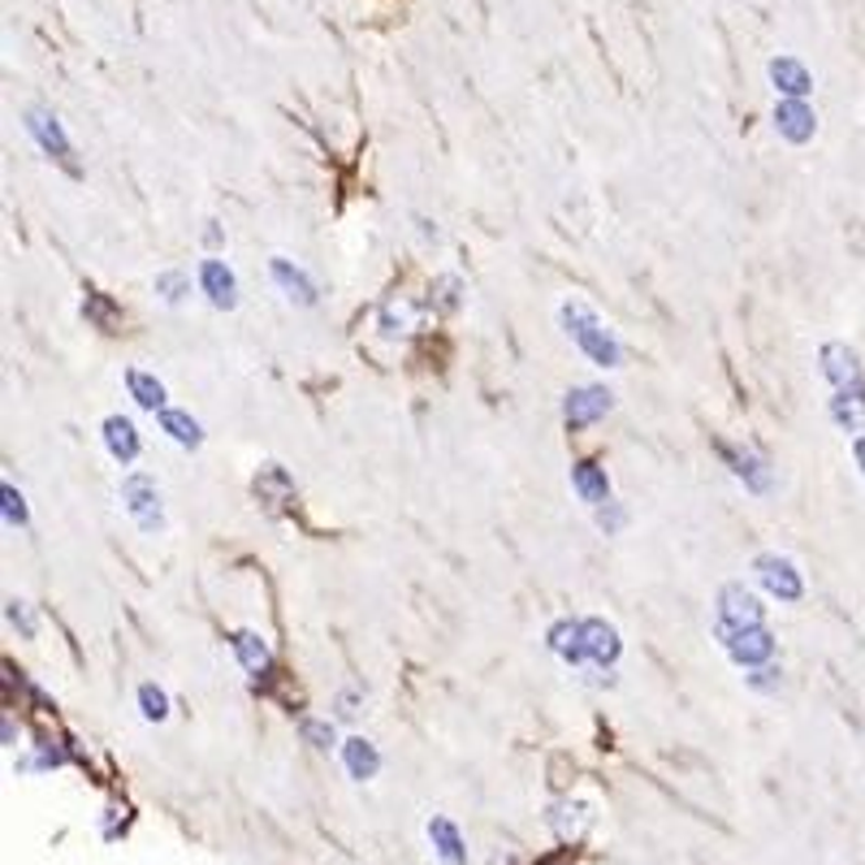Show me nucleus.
I'll return each instance as SVG.
<instances>
[{
  "mask_svg": "<svg viewBox=\"0 0 865 865\" xmlns=\"http://www.w3.org/2000/svg\"><path fill=\"white\" fill-rule=\"evenodd\" d=\"M550 650L559 654L567 666H598L606 671L623 654V641H619V627L589 614V619H559L550 632H546Z\"/></svg>",
  "mask_w": 865,
  "mask_h": 865,
  "instance_id": "obj_1",
  "label": "nucleus"
},
{
  "mask_svg": "<svg viewBox=\"0 0 865 865\" xmlns=\"http://www.w3.org/2000/svg\"><path fill=\"white\" fill-rule=\"evenodd\" d=\"M559 325L562 334L571 338V347L589 359V363H598V368H623V342L614 338V329L602 320V312L593 304H584L576 295L562 299Z\"/></svg>",
  "mask_w": 865,
  "mask_h": 865,
  "instance_id": "obj_2",
  "label": "nucleus"
},
{
  "mask_svg": "<svg viewBox=\"0 0 865 865\" xmlns=\"http://www.w3.org/2000/svg\"><path fill=\"white\" fill-rule=\"evenodd\" d=\"M117 498H122V510L135 519L139 532L156 537V532L165 528V507H160V485H156V476H148V472H126L122 485H117Z\"/></svg>",
  "mask_w": 865,
  "mask_h": 865,
  "instance_id": "obj_3",
  "label": "nucleus"
},
{
  "mask_svg": "<svg viewBox=\"0 0 865 865\" xmlns=\"http://www.w3.org/2000/svg\"><path fill=\"white\" fill-rule=\"evenodd\" d=\"M714 636H718L722 654L736 662V666H745V671L766 666V662L774 658V632L766 623L762 627H722V623H714Z\"/></svg>",
  "mask_w": 865,
  "mask_h": 865,
  "instance_id": "obj_4",
  "label": "nucleus"
},
{
  "mask_svg": "<svg viewBox=\"0 0 865 865\" xmlns=\"http://www.w3.org/2000/svg\"><path fill=\"white\" fill-rule=\"evenodd\" d=\"M753 571H758V580H762V589L770 593V598H779V602H801V598H805L801 567L788 559V555L766 550V555L753 559Z\"/></svg>",
  "mask_w": 865,
  "mask_h": 865,
  "instance_id": "obj_5",
  "label": "nucleus"
},
{
  "mask_svg": "<svg viewBox=\"0 0 865 865\" xmlns=\"http://www.w3.org/2000/svg\"><path fill=\"white\" fill-rule=\"evenodd\" d=\"M718 623L722 627H762L766 606L745 580H727L718 589Z\"/></svg>",
  "mask_w": 865,
  "mask_h": 865,
  "instance_id": "obj_6",
  "label": "nucleus"
},
{
  "mask_svg": "<svg viewBox=\"0 0 865 865\" xmlns=\"http://www.w3.org/2000/svg\"><path fill=\"white\" fill-rule=\"evenodd\" d=\"M22 117H27V130H31V139H35V144H40V148H44V152H49L52 160H56V165H61V169L70 173V178H78V160H74V144L65 139V130H61V122L52 117L49 108H35V104H31V108H27Z\"/></svg>",
  "mask_w": 865,
  "mask_h": 865,
  "instance_id": "obj_7",
  "label": "nucleus"
},
{
  "mask_svg": "<svg viewBox=\"0 0 865 865\" xmlns=\"http://www.w3.org/2000/svg\"><path fill=\"white\" fill-rule=\"evenodd\" d=\"M611 408H614V394L606 386H576L562 399V420L571 429H589V424H598Z\"/></svg>",
  "mask_w": 865,
  "mask_h": 865,
  "instance_id": "obj_8",
  "label": "nucleus"
},
{
  "mask_svg": "<svg viewBox=\"0 0 865 865\" xmlns=\"http://www.w3.org/2000/svg\"><path fill=\"white\" fill-rule=\"evenodd\" d=\"M196 277H200V291L208 295V304L212 307H221V312L239 307V277H234V268H230L225 260L204 255L200 268H196Z\"/></svg>",
  "mask_w": 865,
  "mask_h": 865,
  "instance_id": "obj_9",
  "label": "nucleus"
},
{
  "mask_svg": "<svg viewBox=\"0 0 865 865\" xmlns=\"http://www.w3.org/2000/svg\"><path fill=\"white\" fill-rule=\"evenodd\" d=\"M817 359H822V377H826L840 394H853V390L862 386V359H857L853 347H844V342H826V347L817 351Z\"/></svg>",
  "mask_w": 865,
  "mask_h": 865,
  "instance_id": "obj_10",
  "label": "nucleus"
},
{
  "mask_svg": "<svg viewBox=\"0 0 865 865\" xmlns=\"http://www.w3.org/2000/svg\"><path fill=\"white\" fill-rule=\"evenodd\" d=\"M718 455L727 458V467H731V476L749 489V494H766L770 489V463H766L758 451H749V446H718Z\"/></svg>",
  "mask_w": 865,
  "mask_h": 865,
  "instance_id": "obj_11",
  "label": "nucleus"
},
{
  "mask_svg": "<svg viewBox=\"0 0 865 865\" xmlns=\"http://www.w3.org/2000/svg\"><path fill=\"white\" fill-rule=\"evenodd\" d=\"M101 437H104V451L117 458L122 467H130V463L139 458V451H144L139 429H135V420H130V415H104Z\"/></svg>",
  "mask_w": 865,
  "mask_h": 865,
  "instance_id": "obj_12",
  "label": "nucleus"
},
{
  "mask_svg": "<svg viewBox=\"0 0 865 865\" xmlns=\"http://www.w3.org/2000/svg\"><path fill=\"white\" fill-rule=\"evenodd\" d=\"M268 277H273V286H277V291L291 299V304H299V307L316 304V286H312V277H307L295 260H286V255H273V260H268Z\"/></svg>",
  "mask_w": 865,
  "mask_h": 865,
  "instance_id": "obj_13",
  "label": "nucleus"
},
{
  "mask_svg": "<svg viewBox=\"0 0 865 865\" xmlns=\"http://www.w3.org/2000/svg\"><path fill=\"white\" fill-rule=\"evenodd\" d=\"M774 130H779L788 144H810L817 130L814 108L805 101H779L774 104Z\"/></svg>",
  "mask_w": 865,
  "mask_h": 865,
  "instance_id": "obj_14",
  "label": "nucleus"
},
{
  "mask_svg": "<svg viewBox=\"0 0 865 865\" xmlns=\"http://www.w3.org/2000/svg\"><path fill=\"white\" fill-rule=\"evenodd\" d=\"M770 83H774V92L783 101H805L814 92V74L797 56H774L770 61Z\"/></svg>",
  "mask_w": 865,
  "mask_h": 865,
  "instance_id": "obj_15",
  "label": "nucleus"
},
{
  "mask_svg": "<svg viewBox=\"0 0 865 865\" xmlns=\"http://www.w3.org/2000/svg\"><path fill=\"white\" fill-rule=\"evenodd\" d=\"M255 498H260L268 510H277L282 503H291V498H295V481H291V472H286L282 463H264V467L255 472Z\"/></svg>",
  "mask_w": 865,
  "mask_h": 865,
  "instance_id": "obj_16",
  "label": "nucleus"
},
{
  "mask_svg": "<svg viewBox=\"0 0 865 865\" xmlns=\"http://www.w3.org/2000/svg\"><path fill=\"white\" fill-rule=\"evenodd\" d=\"M156 420H160V433H165L169 442H178L182 451H200V446H204V429H200V420H196L191 411L165 408V411H156Z\"/></svg>",
  "mask_w": 865,
  "mask_h": 865,
  "instance_id": "obj_17",
  "label": "nucleus"
},
{
  "mask_svg": "<svg viewBox=\"0 0 865 865\" xmlns=\"http://www.w3.org/2000/svg\"><path fill=\"white\" fill-rule=\"evenodd\" d=\"M571 489L580 494V503H589L593 510L611 503V481H606V472L598 463H576L571 467Z\"/></svg>",
  "mask_w": 865,
  "mask_h": 865,
  "instance_id": "obj_18",
  "label": "nucleus"
},
{
  "mask_svg": "<svg viewBox=\"0 0 865 865\" xmlns=\"http://www.w3.org/2000/svg\"><path fill=\"white\" fill-rule=\"evenodd\" d=\"M122 381H126L130 399H135V403H139L144 411H165V381H160L156 372H144V368H126V372H122Z\"/></svg>",
  "mask_w": 865,
  "mask_h": 865,
  "instance_id": "obj_19",
  "label": "nucleus"
},
{
  "mask_svg": "<svg viewBox=\"0 0 865 865\" xmlns=\"http://www.w3.org/2000/svg\"><path fill=\"white\" fill-rule=\"evenodd\" d=\"M230 645H234V658H239V666H243L247 675L260 679V675L268 671V645H264V636H260V632H247V627H243V632H234V641H230Z\"/></svg>",
  "mask_w": 865,
  "mask_h": 865,
  "instance_id": "obj_20",
  "label": "nucleus"
},
{
  "mask_svg": "<svg viewBox=\"0 0 865 865\" xmlns=\"http://www.w3.org/2000/svg\"><path fill=\"white\" fill-rule=\"evenodd\" d=\"M342 762L351 770V779H372L377 770H381V753H377V745L372 740H363V736H351L347 745H342Z\"/></svg>",
  "mask_w": 865,
  "mask_h": 865,
  "instance_id": "obj_21",
  "label": "nucleus"
},
{
  "mask_svg": "<svg viewBox=\"0 0 865 865\" xmlns=\"http://www.w3.org/2000/svg\"><path fill=\"white\" fill-rule=\"evenodd\" d=\"M429 840H433V853H437L446 865H467V848H463V840H458L455 822L433 817V822H429Z\"/></svg>",
  "mask_w": 865,
  "mask_h": 865,
  "instance_id": "obj_22",
  "label": "nucleus"
},
{
  "mask_svg": "<svg viewBox=\"0 0 865 865\" xmlns=\"http://www.w3.org/2000/svg\"><path fill=\"white\" fill-rule=\"evenodd\" d=\"M589 822H593V805L584 801H567L559 810H550V826L559 831V840H580Z\"/></svg>",
  "mask_w": 865,
  "mask_h": 865,
  "instance_id": "obj_23",
  "label": "nucleus"
},
{
  "mask_svg": "<svg viewBox=\"0 0 865 865\" xmlns=\"http://www.w3.org/2000/svg\"><path fill=\"white\" fill-rule=\"evenodd\" d=\"M83 316L96 325V329H104V334H113V325L122 320V307L113 304L108 295H101V291H87V299H83Z\"/></svg>",
  "mask_w": 865,
  "mask_h": 865,
  "instance_id": "obj_24",
  "label": "nucleus"
},
{
  "mask_svg": "<svg viewBox=\"0 0 865 865\" xmlns=\"http://www.w3.org/2000/svg\"><path fill=\"white\" fill-rule=\"evenodd\" d=\"M152 286L165 304H182V299L191 295V277H187V273H178V268H160Z\"/></svg>",
  "mask_w": 865,
  "mask_h": 865,
  "instance_id": "obj_25",
  "label": "nucleus"
},
{
  "mask_svg": "<svg viewBox=\"0 0 865 865\" xmlns=\"http://www.w3.org/2000/svg\"><path fill=\"white\" fill-rule=\"evenodd\" d=\"M458 295H463V282H458L455 273H442V277L429 286V304L437 307V312H455Z\"/></svg>",
  "mask_w": 865,
  "mask_h": 865,
  "instance_id": "obj_26",
  "label": "nucleus"
},
{
  "mask_svg": "<svg viewBox=\"0 0 865 865\" xmlns=\"http://www.w3.org/2000/svg\"><path fill=\"white\" fill-rule=\"evenodd\" d=\"M139 714L148 722H165L169 718V693L156 688V684H139Z\"/></svg>",
  "mask_w": 865,
  "mask_h": 865,
  "instance_id": "obj_27",
  "label": "nucleus"
},
{
  "mask_svg": "<svg viewBox=\"0 0 865 865\" xmlns=\"http://www.w3.org/2000/svg\"><path fill=\"white\" fill-rule=\"evenodd\" d=\"M299 731H304L307 745H312V749H320V753L338 745V731H334V722H329V718H304V722H299Z\"/></svg>",
  "mask_w": 865,
  "mask_h": 865,
  "instance_id": "obj_28",
  "label": "nucleus"
},
{
  "mask_svg": "<svg viewBox=\"0 0 865 865\" xmlns=\"http://www.w3.org/2000/svg\"><path fill=\"white\" fill-rule=\"evenodd\" d=\"M381 329L386 334H408L411 329V304L408 299H390L381 307Z\"/></svg>",
  "mask_w": 865,
  "mask_h": 865,
  "instance_id": "obj_29",
  "label": "nucleus"
},
{
  "mask_svg": "<svg viewBox=\"0 0 865 865\" xmlns=\"http://www.w3.org/2000/svg\"><path fill=\"white\" fill-rule=\"evenodd\" d=\"M4 614H9V627H18V632H22V641H35V632H40V619L31 614V606H27V602H18V598H13Z\"/></svg>",
  "mask_w": 865,
  "mask_h": 865,
  "instance_id": "obj_30",
  "label": "nucleus"
},
{
  "mask_svg": "<svg viewBox=\"0 0 865 865\" xmlns=\"http://www.w3.org/2000/svg\"><path fill=\"white\" fill-rule=\"evenodd\" d=\"M745 684H749L753 693H779V684H783V671L766 662V666H753V671L745 675Z\"/></svg>",
  "mask_w": 865,
  "mask_h": 865,
  "instance_id": "obj_31",
  "label": "nucleus"
},
{
  "mask_svg": "<svg viewBox=\"0 0 865 865\" xmlns=\"http://www.w3.org/2000/svg\"><path fill=\"white\" fill-rule=\"evenodd\" d=\"M0 494H4V524H9V528H27V498H22L9 481H4Z\"/></svg>",
  "mask_w": 865,
  "mask_h": 865,
  "instance_id": "obj_32",
  "label": "nucleus"
},
{
  "mask_svg": "<svg viewBox=\"0 0 865 865\" xmlns=\"http://www.w3.org/2000/svg\"><path fill=\"white\" fill-rule=\"evenodd\" d=\"M623 524H627V510H623V503H614V498H611L606 507H598V528H602L606 537H614Z\"/></svg>",
  "mask_w": 865,
  "mask_h": 865,
  "instance_id": "obj_33",
  "label": "nucleus"
},
{
  "mask_svg": "<svg viewBox=\"0 0 865 865\" xmlns=\"http://www.w3.org/2000/svg\"><path fill=\"white\" fill-rule=\"evenodd\" d=\"M334 714H338V718H356V714H359V693L342 688V693L334 697Z\"/></svg>",
  "mask_w": 865,
  "mask_h": 865,
  "instance_id": "obj_34",
  "label": "nucleus"
},
{
  "mask_svg": "<svg viewBox=\"0 0 865 865\" xmlns=\"http://www.w3.org/2000/svg\"><path fill=\"white\" fill-rule=\"evenodd\" d=\"M853 455H857V467H862V476H865V437L853 442Z\"/></svg>",
  "mask_w": 865,
  "mask_h": 865,
  "instance_id": "obj_35",
  "label": "nucleus"
},
{
  "mask_svg": "<svg viewBox=\"0 0 865 865\" xmlns=\"http://www.w3.org/2000/svg\"><path fill=\"white\" fill-rule=\"evenodd\" d=\"M204 239H208V243H221V230H217V221H208Z\"/></svg>",
  "mask_w": 865,
  "mask_h": 865,
  "instance_id": "obj_36",
  "label": "nucleus"
}]
</instances>
